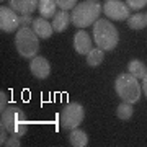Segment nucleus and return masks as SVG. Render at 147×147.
Returning <instances> with one entry per match:
<instances>
[{
    "instance_id": "f257e3e1",
    "label": "nucleus",
    "mask_w": 147,
    "mask_h": 147,
    "mask_svg": "<svg viewBox=\"0 0 147 147\" xmlns=\"http://www.w3.org/2000/svg\"><path fill=\"white\" fill-rule=\"evenodd\" d=\"M101 11H103V7L95 0H85L82 3H77L72 8V13H70L74 26L82 30L85 26L93 25L95 21L100 18Z\"/></svg>"
},
{
    "instance_id": "f03ea898",
    "label": "nucleus",
    "mask_w": 147,
    "mask_h": 147,
    "mask_svg": "<svg viewBox=\"0 0 147 147\" xmlns=\"http://www.w3.org/2000/svg\"><path fill=\"white\" fill-rule=\"evenodd\" d=\"M95 44L103 51H113L119 42V33L108 20H98L93 23Z\"/></svg>"
},
{
    "instance_id": "7ed1b4c3",
    "label": "nucleus",
    "mask_w": 147,
    "mask_h": 147,
    "mask_svg": "<svg viewBox=\"0 0 147 147\" xmlns=\"http://www.w3.org/2000/svg\"><path fill=\"white\" fill-rule=\"evenodd\" d=\"M0 126L5 127L7 131L15 134V136L23 137L26 134V129H28V119H26L25 111L21 108H18V106H8L2 113Z\"/></svg>"
},
{
    "instance_id": "20e7f679",
    "label": "nucleus",
    "mask_w": 147,
    "mask_h": 147,
    "mask_svg": "<svg viewBox=\"0 0 147 147\" xmlns=\"http://www.w3.org/2000/svg\"><path fill=\"white\" fill-rule=\"evenodd\" d=\"M15 46L21 57L33 59L39 53V36L30 26H21L16 31Z\"/></svg>"
},
{
    "instance_id": "39448f33",
    "label": "nucleus",
    "mask_w": 147,
    "mask_h": 147,
    "mask_svg": "<svg viewBox=\"0 0 147 147\" xmlns=\"http://www.w3.org/2000/svg\"><path fill=\"white\" fill-rule=\"evenodd\" d=\"M115 90L121 100L127 101V103H136L141 98V92H142L137 79L131 74L118 75L115 80Z\"/></svg>"
},
{
    "instance_id": "423d86ee",
    "label": "nucleus",
    "mask_w": 147,
    "mask_h": 147,
    "mask_svg": "<svg viewBox=\"0 0 147 147\" xmlns=\"http://www.w3.org/2000/svg\"><path fill=\"white\" fill-rule=\"evenodd\" d=\"M84 118H85L84 106L80 103H69L59 113V124H61L62 129L72 131V129H75V127H79L82 124Z\"/></svg>"
},
{
    "instance_id": "0eeeda50",
    "label": "nucleus",
    "mask_w": 147,
    "mask_h": 147,
    "mask_svg": "<svg viewBox=\"0 0 147 147\" xmlns=\"http://www.w3.org/2000/svg\"><path fill=\"white\" fill-rule=\"evenodd\" d=\"M103 13L110 20L121 21L127 20L131 16V8L127 7V3L121 2V0H106L105 5H103Z\"/></svg>"
},
{
    "instance_id": "6e6552de",
    "label": "nucleus",
    "mask_w": 147,
    "mask_h": 147,
    "mask_svg": "<svg viewBox=\"0 0 147 147\" xmlns=\"http://www.w3.org/2000/svg\"><path fill=\"white\" fill-rule=\"evenodd\" d=\"M0 28L5 33H13L18 28H21L20 16L16 15V11L10 7H2L0 8Z\"/></svg>"
},
{
    "instance_id": "1a4fd4ad",
    "label": "nucleus",
    "mask_w": 147,
    "mask_h": 147,
    "mask_svg": "<svg viewBox=\"0 0 147 147\" xmlns=\"http://www.w3.org/2000/svg\"><path fill=\"white\" fill-rule=\"evenodd\" d=\"M30 70L31 74L39 80H44L49 77V74H51V64L47 61L46 57H41V56H36V57L31 59V62H30Z\"/></svg>"
},
{
    "instance_id": "9d476101",
    "label": "nucleus",
    "mask_w": 147,
    "mask_h": 147,
    "mask_svg": "<svg viewBox=\"0 0 147 147\" xmlns=\"http://www.w3.org/2000/svg\"><path fill=\"white\" fill-rule=\"evenodd\" d=\"M74 49L79 54H82V56H87L93 49L92 47V39H90L88 33L85 30H79L75 33V36H74Z\"/></svg>"
},
{
    "instance_id": "9b49d317",
    "label": "nucleus",
    "mask_w": 147,
    "mask_h": 147,
    "mask_svg": "<svg viewBox=\"0 0 147 147\" xmlns=\"http://www.w3.org/2000/svg\"><path fill=\"white\" fill-rule=\"evenodd\" d=\"M8 5L16 13L31 15L33 11L38 8V5H39V0H8Z\"/></svg>"
},
{
    "instance_id": "f8f14e48",
    "label": "nucleus",
    "mask_w": 147,
    "mask_h": 147,
    "mask_svg": "<svg viewBox=\"0 0 147 147\" xmlns=\"http://www.w3.org/2000/svg\"><path fill=\"white\" fill-rule=\"evenodd\" d=\"M33 31L36 33L41 39H47V38L53 36L54 28H53V25H51L46 18L39 16V18H34V21H33Z\"/></svg>"
},
{
    "instance_id": "ddd939ff",
    "label": "nucleus",
    "mask_w": 147,
    "mask_h": 147,
    "mask_svg": "<svg viewBox=\"0 0 147 147\" xmlns=\"http://www.w3.org/2000/svg\"><path fill=\"white\" fill-rule=\"evenodd\" d=\"M69 23H72V16L67 13V10L57 11L53 18V28L56 33H62L69 28Z\"/></svg>"
},
{
    "instance_id": "4468645a",
    "label": "nucleus",
    "mask_w": 147,
    "mask_h": 147,
    "mask_svg": "<svg viewBox=\"0 0 147 147\" xmlns=\"http://www.w3.org/2000/svg\"><path fill=\"white\" fill-rule=\"evenodd\" d=\"M69 141H70V144H72L74 147H85L88 144V136H87L85 131L75 127V129H72L70 134H69Z\"/></svg>"
},
{
    "instance_id": "2eb2a0df",
    "label": "nucleus",
    "mask_w": 147,
    "mask_h": 147,
    "mask_svg": "<svg viewBox=\"0 0 147 147\" xmlns=\"http://www.w3.org/2000/svg\"><path fill=\"white\" fill-rule=\"evenodd\" d=\"M56 0H39V5H38V10L41 13L42 18H54L56 15Z\"/></svg>"
},
{
    "instance_id": "dca6fc26",
    "label": "nucleus",
    "mask_w": 147,
    "mask_h": 147,
    "mask_svg": "<svg viewBox=\"0 0 147 147\" xmlns=\"http://www.w3.org/2000/svg\"><path fill=\"white\" fill-rule=\"evenodd\" d=\"M127 69H129V74L134 75L136 79H144L147 75V65L142 61H139V59L131 61V62L127 64Z\"/></svg>"
},
{
    "instance_id": "f3484780",
    "label": "nucleus",
    "mask_w": 147,
    "mask_h": 147,
    "mask_svg": "<svg viewBox=\"0 0 147 147\" xmlns=\"http://www.w3.org/2000/svg\"><path fill=\"white\" fill-rule=\"evenodd\" d=\"M127 26L131 30H142L147 26V15L146 13H136L127 18Z\"/></svg>"
},
{
    "instance_id": "a211bd4d",
    "label": "nucleus",
    "mask_w": 147,
    "mask_h": 147,
    "mask_svg": "<svg viewBox=\"0 0 147 147\" xmlns=\"http://www.w3.org/2000/svg\"><path fill=\"white\" fill-rule=\"evenodd\" d=\"M105 59V51L96 47V49H92L88 54H87V64L90 67H98Z\"/></svg>"
},
{
    "instance_id": "6ab92c4d",
    "label": "nucleus",
    "mask_w": 147,
    "mask_h": 147,
    "mask_svg": "<svg viewBox=\"0 0 147 147\" xmlns=\"http://www.w3.org/2000/svg\"><path fill=\"white\" fill-rule=\"evenodd\" d=\"M132 113H134L132 103H127V101H123V103L118 106V110H116L118 118H119V119H123V121H127L132 116Z\"/></svg>"
},
{
    "instance_id": "aec40b11",
    "label": "nucleus",
    "mask_w": 147,
    "mask_h": 147,
    "mask_svg": "<svg viewBox=\"0 0 147 147\" xmlns=\"http://www.w3.org/2000/svg\"><path fill=\"white\" fill-rule=\"evenodd\" d=\"M56 3L61 10H70L77 5V0H56Z\"/></svg>"
},
{
    "instance_id": "412c9836",
    "label": "nucleus",
    "mask_w": 147,
    "mask_h": 147,
    "mask_svg": "<svg viewBox=\"0 0 147 147\" xmlns=\"http://www.w3.org/2000/svg\"><path fill=\"white\" fill-rule=\"evenodd\" d=\"M126 3L131 10H141L147 5V0H126Z\"/></svg>"
},
{
    "instance_id": "4be33fe9",
    "label": "nucleus",
    "mask_w": 147,
    "mask_h": 147,
    "mask_svg": "<svg viewBox=\"0 0 147 147\" xmlns=\"http://www.w3.org/2000/svg\"><path fill=\"white\" fill-rule=\"evenodd\" d=\"M5 146L7 147H20L21 146V144H20V137L15 136V134H11V137H8V139H7Z\"/></svg>"
},
{
    "instance_id": "5701e85b",
    "label": "nucleus",
    "mask_w": 147,
    "mask_h": 147,
    "mask_svg": "<svg viewBox=\"0 0 147 147\" xmlns=\"http://www.w3.org/2000/svg\"><path fill=\"white\" fill-rule=\"evenodd\" d=\"M8 106H10L8 105V96L5 95V92H0V111L3 113Z\"/></svg>"
},
{
    "instance_id": "b1692460",
    "label": "nucleus",
    "mask_w": 147,
    "mask_h": 147,
    "mask_svg": "<svg viewBox=\"0 0 147 147\" xmlns=\"http://www.w3.org/2000/svg\"><path fill=\"white\" fill-rule=\"evenodd\" d=\"M33 18L31 15H21L20 16V23H21V26H30V23H33Z\"/></svg>"
},
{
    "instance_id": "393cba45",
    "label": "nucleus",
    "mask_w": 147,
    "mask_h": 147,
    "mask_svg": "<svg viewBox=\"0 0 147 147\" xmlns=\"http://www.w3.org/2000/svg\"><path fill=\"white\" fill-rule=\"evenodd\" d=\"M7 129L5 127H2V129H0V144H2V146H5V142H7V139H8V137H7Z\"/></svg>"
},
{
    "instance_id": "a878e982",
    "label": "nucleus",
    "mask_w": 147,
    "mask_h": 147,
    "mask_svg": "<svg viewBox=\"0 0 147 147\" xmlns=\"http://www.w3.org/2000/svg\"><path fill=\"white\" fill-rule=\"evenodd\" d=\"M142 92H144V95L147 96V75L142 79Z\"/></svg>"
}]
</instances>
